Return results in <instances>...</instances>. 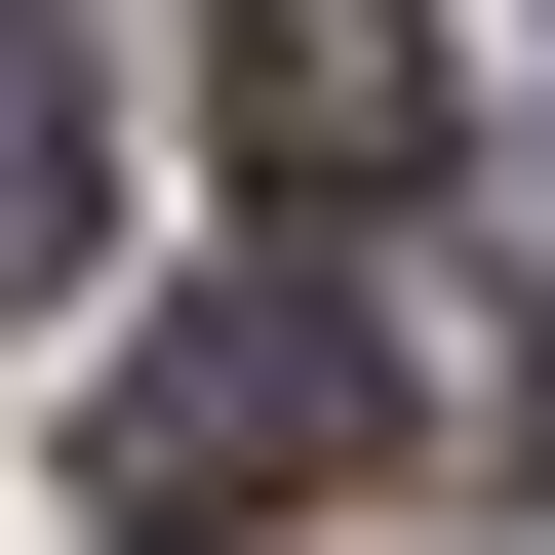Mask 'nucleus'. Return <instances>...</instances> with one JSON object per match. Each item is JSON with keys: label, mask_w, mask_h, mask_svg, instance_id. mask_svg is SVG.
I'll return each instance as SVG.
<instances>
[{"label": "nucleus", "mask_w": 555, "mask_h": 555, "mask_svg": "<svg viewBox=\"0 0 555 555\" xmlns=\"http://www.w3.org/2000/svg\"><path fill=\"white\" fill-rule=\"evenodd\" d=\"M80 198H119V119H80V0H0V318H80Z\"/></svg>", "instance_id": "7ed1b4c3"}, {"label": "nucleus", "mask_w": 555, "mask_h": 555, "mask_svg": "<svg viewBox=\"0 0 555 555\" xmlns=\"http://www.w3.org/2000/svg\"><path fill=\"white\" fill-rule=\"evenodd\" d=\"M358 437H397V318H358L318 238H278V278H198V318H119V358H80V516H119V555H198V516H318Z\"/></svg>", "instance_id": "f257e3e1"}, {"label": "nucleus", "mask_w": 555, "mask_h": 555, "mask_svg": "<svg viewBox=\"0 0 555 555\" xmlns=\"http://www.w3.org/2000/svg\"><path fill=\"white\" fill-rule=\"evenodd\" d=\"M198 80H238L278 238H397L437 198V0H198Z\"/></svg>", "instance_id": "f03ea898"}]
</instances>
